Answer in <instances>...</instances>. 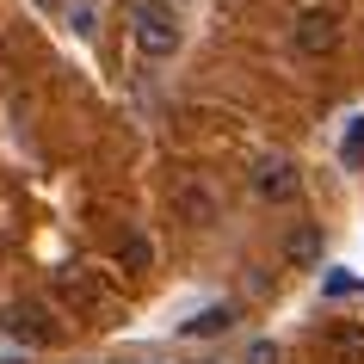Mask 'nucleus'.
<instances>
[{"instance_id": "9", "label": "nucleus", "mask_w": 364, "mask_h": 364, "mask_svg": "<svg viewBox=\"0 0 364 364\" xmlns=\"http://www.w3.org/2000/svg\"><path fill=\"white\" fill-rule=\"evenodd\" d=\"M284 259L290 266H315V259H321V229H296L284 241Z\"/></svg>"}, {"instance_id": "6", "label": "nucleus", "mask_w": 364, "mask_h": 364, "mask_svg": "<svg viewBox=\"0 0 364 364\" xmlns=\"http://www.w3.org/2000/svg\"><path fill=\"white\" fill-rule=\"evenodd\" d=\"M173 204H179V216H186V223H198V229H210V223H216V198L204 192V186H192V179L173 192Z\"/></svg>"}, {"instance_id": "3", "label": "nucleus", "mask_w": 364, "mask_h": 364, "mask_svg": "<svg viewBox=\"0 0 364 364\" xmlns=\"http://www.w3.org/2000/svg\"><path fill=\"white\" fill-rule=\"evenodd\" d=\"M340 13L333 6H303L296 25H290V43H296V56H333L340 50Z\"/></svg>"}, {"instance_id": "5", "label": "nucleus", "mask_w": 364, "mask_h": 364, "mask_svg": "<svg viewBox=\"0 0 364 364\" xmlns=\"http://www.w3.org/2000/svg\"><path fill=\"white\" fill-rule=\"evenodd\" d=\"M0 327H6L13 340H25V346H50L56 340V321H50L43 303H13L6 315H0Z\"/></svg>"}, {"instance_id": "2", "label": "nucleus", "mask_w": 364, "mask_h": 364, "mask_svg": "<svg viewBox=\"0 0 364 364\" xmlns=\"http://www.w3.org/2000/svg\"><path fill=\"white\" fill-rule=\"evenodd\" d=\"M253 198L259 204H296L303 198V173L290 154H259L253 161Z\"/></svg>"}, {"instance_id": "1", "label": "nucleus", "mask_w": 364, "mask_h": 364, "mask_svg": "<svg viewBox=\"0 0 364 364\" xmlns=\"http://www.w3.org/2000/svg\"><path fill=\"white\" fill-rule=\"evenodd\" d=\"M130 43L149 62H167V56H179L186 25H179V13H173L167 0H136V6H130Z\"/></svg>"}, {"instance_id": "8", "label": "nucleus", "mask_w": 364, "mask_h": 364, "mask_svg": "<svg viewBox=\"0 0 364 364\" xmlns=\"http://www.w3.org/2000/svg\"><path fill=\"white\" fill-rule=\"evenodd\" d=\"M223 327H235V309H229V303H216V309H204V315H192L179 333H186V340H204V333H223Z\"/></svg>"}, {"instance_id": "7", "label": "nucleus", "mask_w": 364, "mask_h": 364, "mask_svg": "<svg viewBox=\"0 0 364 364\" xmlns=\"http://www.w3.org/2000/svg\"><path fill=\"white\" fill-rule=\"evenodd\" d=\"M327 352L340 364H364V327L358 321H333L327 327Z\"/></svg>"}, {"instance_id": "10", "label": "nucleus", "mask_w": 364, "mask_h": 364, "mask_svg": "<svg viewBox=\"0 0 364 364\" xmlns=\"http://www.w3.org/2000/svg\"><path fill=\"white\" fill-rule=\"evenodd\" d=\"M117 259H124L130 272H149V266H154V241H149V235H124V247H117Z\"/></svg>"}, {"instance_id": "4", "label": "nucleus", "mask_w": 364, "mask_h": 364, "mask_svg": "<svg viewBox=\"0 0 364 364\" xmlns=\"http://www.w3.org/2000/svg\"><path fill=\"white\" fill-rule=\"evenodd\" d=\"M56 303H68L75 315H99L105 309V284L93 266H62L56 272Z\"/></svg>"}, {"instance_id": "12", "label": "nucleus", "mask_w": 364, "mask_h": 364, "mask_svg": "<svg viewBox=\"0 0 364 364\" xmlns=\"http://www.w3.org/2000/svg\"><path fill=\"white\" fill-rule=\"evenodd\" d=\"M358 154H364V117L352 124V136H346V161H358Z\"/></svg>"}, {"instance_id": "11", "label": "nucleus", "mask_w": 364, "mask_h": 364, "mask_svg": "<svg viewBox=\"0 0 364 364\" xmlns=\"http://www.w3.org/2000/svg\"><path fill=\"white\" fill-rule=\"evenodd\" d=\"M241 364H278V346H272V340H253V346H247V358H241Z\"/></svg>"}]
</instances>
